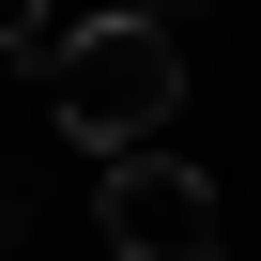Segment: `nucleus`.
<instances>
[{"mask_svg": "<svg viewBox=\"0 0 261 261\" xmlns=\"http://www.w3.org/2000/svg\"><path fill=\"white\" fill-rule=\"evenodd\" d=\"M185 108V46L154 31V16H77L62 46H46V123L108 169V154H154V123Z\"/></svg>", "mask_w": 261, "mask_h": 261, "instance_id": "f257e3e1", "label": "nucleus"}, {"mask_svg": "<svg viewBox=\"0 0 261 261\" xmlns=\"http://www.w3.org/2000/svg\"><path fill=\"white\" fill-rule=\"evenodd\" d=\"M62 46V16H31V0H0V62H46Z\"/></svg>", "mask_w": 261, "mask_h": 261, "instance_id": "7ed1b4c3", "label": "nucleus"}, {"mask_svg": "<svg viewBox=\"0 0 261 261\" xmlns=\"http://www.w3.org/2000/svg\"><path fill=\"white\" fill-rule=\"evenodd\" d=\"M92 230H108V261H215V169H185V154H108Z\"/></svg>", "mask_w": 261, "mask_h": 261, "instance_id": "f03ea898", "label": "nucleus"}]
</instances>
